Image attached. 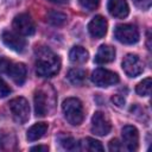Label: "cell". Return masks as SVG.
<instances>
[{"label":"cell","instance_id":"ba28073f","mask_svg":"<svg viewBox=\"0 0 152 152\" xmlns=\"http://www.w3.org/2000/svg\"><path fill=\"white\" fill-rule=\"evenodd\" d=\"M112 129V124L103 112H95L91 118V133L99 137L107 135Z\"/></svg>","mask_w":152,"mask_h":152},{"label":"cell","instance_id":"277c9868","mask_svg":"<svg viewBox=\"0 0 152 152\" xmlns=\"http://www.w3.org/2000/svg\"><path fill=\"white\" fill-rule=\"evenodd\" d=\"M13 119L18 124H25L30 119V104L25 97H14L8 102Z\"/></svg>","mask_w":152,"mask_h":152},{"label":"cell","instance_id":"f546056e","mask_svg":"<svg viewBox=\"0 0 152 152\" xmlns=\"http://www.w3.org/2000/svg\"><path fill=\"white\" fill-rule=\"evenodd\" d=\"M50 2H53V4H66L69 0H48Z\"/></svg>","mask_w":152,"mask_h":152},{"label":"cell","instance_id":"603a6c76","mask_svg":"<svg viewBox=\"0 0 152 152\" xmlns=\"http://www.w3.org/2000/svg\"><path fill=\"white\" fill-rule=\"evenodd\" d=\"M80 5L82 8L91 12V11H95L99 5H100V0H78Z\"/></svg>","mask_w":152,"mask_h":152},{"label":"cell","instance_id":"3957f363","mask_svg":"<svg viewBox=\"0 0 152 152\" xmlns=\"http://www.w3.org/2000/svg\"><path fill=\"white\" fill-rule=\"evenodd\" d=\"M114 37L118 42L132 45L139 40V31L133 24H120L114 28Z\"/></svg>","mask_w":152,"mask_h":152},{"label":"cell","instance_id":"ac0fdd59","mask_svg":"<svg viewBox=\"0 0 152 152\" xmlns=\"http://www.w3.org/2000/svg\"><path fill=\"white\" fill-rule=\"evenodd\" d=\"M78 144H80V150H86V151H89V152H101V151H103L102 144L99 140L89 138V137L83 139Z\"/></svg>","mask_w":152,"mask_h":152},{"label":"cell","instance_id":"30bf717a","mask_svg":"<svg viewBox=\"0 0 152 152\" xmlns=\"http://www.w3.org/2000/svg\"><path fill=\"white\" fill-rule=\"evenodd\" d=\"M2 43L11 50L15 52H23L26 48V40L21 34L13 31H4L1 34Z\"/></svg>","mask_w":152,"mask_h":152},{"label":"cell","instance_id":"d4e9b609","mask_svg":"<svg viewBox=\"0 0 152 152\" xmlns=\"http://www.w3.org/2000/svg\"><path fill=\"white\" fill-rule=\"evenodd\" d=\"M112 102H113L116 107L122 108V107L126 104V99H125L122 95H120V94H115V95L112 96Z\"/></svg>","mask_w":152,"mask_h":152},{"label":"cell","instance_id":"ffe728a7","mask_svg":"<svg viewBox=\"0 0 152 152\" xmlns=\"http://www.w3.org/2000/svg\"><path fill=\"white\" fill-rule=\"evenodd\" d=\"M58 142L61 144V146L66 150V151H75V150H80V144L71 137L68 134H61L58 137Z\"/></svg>","mask_w":152,"mask_h":152},{"label":"cell","instance_id":"8992f818","mask_svg":"<svg viewBox=\"0 0 152 152\" xmlns=\"http://www.w3.org/2000/svg\"><path fill=\"white\" fill-rule=\"evenodd\" d=\"M34 103V113L37 116H45L50 113L53 102L51 101V96L44 89H37L33 96Z\"/></svg>","mask_w":152,"mask_h":152},{"label":"cell","instance_id":"4fadbf2b","mask_svg":"<svg viewBox=\"0 0 152 152\" xmlns=\"http://www.w3.org/2000/svg\"><path fill=\"white\" fill-rule=\"evenodd\" d=\"M108 12L118 19H124L129 13V6L126 0H108Z\"/></svg>","mask_w":152,"mask_h":152},{"label":"cell","instance_id":"484cf974","mask_svg":"<svg viewBox=\"0 0 152 152\" xmlns=\"http://www.w3.org/2000/svg\"><path fill=\"white\" fill-rule=\"evenodd\" d=\"M108 148L112 152H118V151L122 150V145H121V142L118 139H112L109 141V144H108Z\"/></svg>","mask_w":152,"mask_h":152},{"label":"cell","instance_id":"7a4b0ae2","mask_svg":"<svg viewBox=\"0 0 152 152\" xmlns=\"http://www.w3.org/2000/svg\"><path fill=\"white\" fill-rule=\"evenodd\" d=\"M62 110L64 114L65 120L72 125L78 126L82 124L84 119V110L83 104L77 97H68L62 103Z\"/></svg>","mask_w":152,"mask_h":152},{"label":"cell","instance_id":"44dd1931","mask_svg":"<svg viewBox=\"0 0 152 152\" xmlns=\"http://www.w3.org/2000/svg\"><path fill=\"white\" fill-rule=\"evenodd\" d=\"M66 14L59 12V11H50L46 15V20L49 24L53 26H62L66 23Z\"/></svg>","mask_w":152,"mask_h":152},{"label":"cell","instance_id":"8fae6325","mask_svg":"<svg viewBox=\"0 0 152 152\" xmlns=\"http://www.w3.org/2000/svg\"><path fill=\"white\" fill-rule=\"evenodd\" d=\"M121 135H122V142L125 144V147L133 152L138 150L139 146V132L138 129L132 126V125H126L122 127L121 131Z\"/></svg>","mask_w":152,"mask_h":152},{"label":"cell","instance_id":"9c48e42d","mask_svg":"<svg viewBox=\"0 0 152 152\" xmlns=\"http://www.w3.org/2000/svg\"><path fill=\"white\" fill-rule=\"evenodd\" d=\"M13 28L21 36H32L36 32V25L32 18L26 13H20L13 19Z\"/></svg>","mask_w":152,"mask_h":152},{"label":"cell","instance_id":"4316f807","mask_svg":"<svg viewBox=\"0 0 152 152\" xmlns=\"http://www.w3.org/2000/svg\"><path fill=\"white\" fill-rule=\"evenodd\" d=\"M11 64H12V62H11L10 59H7V58H5V57H0V72L7 74V71H8L10 66H11Z\"/></svg>","mask_w":152,"mask_h":152},{"label":"cell","instance_id":"2e32d148","mask_svg":"<svg viewBox=\"0 0 152 152\" xmlns=\"http://www.w3.org/2000/svg\"><path fill=\"white\" fill-rule=\"evenodd\" d=\"M48 124L46 122H37L33 126H31L27 129V134L26 138L28 141H36L39 140L40 138H43L48 131Z\"/></svg>","mask_w":152,"mask_h":152},{"label":"cell","instance_id":"5b68a950","mask_svg":"<svg viewBox=\"0 0 152 152\" xmlns=\"http://www.w3.org/2000/svg\"><path fill=\"white\" fill-rule=\"evenodd\" d=\"M90 80L97 87H110L119 82V76L116 72L108 69L97 68L91 72Z\"/></svg>","mask_w":152,"mask_h":152},{"label":"cell","instance_id":"6da1fadb","mask_svg":"<svg viewBox=\"0 0 152 152\" xmlns=\"http://www.w3.org/2000/svg\"><path fill=\"white\" fill-rule=\"evenodd\" d=\"M61 69L59 57L46 46L36 50V74L40 77H52Z\"/></svg>","mask_w":152,"mask_h":152},{"label":"cell","instance_id":"cb8c5ba5","mask_svg":"<svg viewBox=\"0 0 152 152\" xmlns=\"http://www.w3.org/2000/svg\"><path fill=\"white\" fill-rule=\"evenodd\" d=\"M11 94V88H10V86L2 80V78H0V99H4V97H6L7 95H10Z\"/></svg>","mask_w":152,"mask_h":152},{"label":"cell","instance_id":"83f0119b","mask_svg":"<svg viewBox=\"0 0 152 152\" xmlns=\"http://www.w3.org/2000/svg\"><path fill=\"white\" fill-rule=\"evenodd\" d=\"M133 2H134V5H135L137 7H139L140 10L146 11V10H148V8L151 7L152 0H133Z\"/></svg>","mask_w":152,"mask_h":152},{"label":"cell","instance_id":"e0dca14e","mask_svg":"<svg viewBox=\"0 0 152 152\" xmlns=\"http://www.w3.org/2000/svg\"><path fill=\"white\" fill-rule=\"evenodd\" d=\"M89 58V52L82 48V46H74L70 52H69V59L72 62V63H76V64H82V63H86Z\"/></svg>","mask_w":152,"mask_h":152},{"label":"cell","instance_id":"f1b7e54d","mask_svg":"<svg viewBox=\"0 0 152 152\" xmlns=\"http://www.w3.org/2000/svg\"><path fill=\"white\" fill-rule=\"evenodd\" d=\"M31 151H39V152H48L49 147L44 146V145H38V146H33L31 147Z\"/></svg>","mask_w":152,"mask_h":152},{"label":"cell","instance_id":"7c38bea8","mask_svg":"<svg viewBox=\"0 0 152 152\" xmlns=\"http://www.w3.org/2000/svg\"><path fill=\"white\" fill-rule=\"evenodd\" d=\"M108 23L102 15H95L88 24V31L94 38H102L107 33Z\"/></svg>","mask_w":152,"mask_h":152},{"label":"cell","instance_id":"52a82bcc","mask_svg":"<svg viewBox=\"0 0 152 152\" xmlns=\"http://www.w3.org/2000/svg\"><path fill=\"white\" fill-rule=\"evenodd\" d=\"M122 70L128 77H137L144 71V63L138 55L128 53L124 57Z\"/></svg>","mask_w":152,"mask_h":152},{"label":"cell","instance_id":"d6986e66","mask_svg":"<svg viewBox=\"0 0 152 152\" xmlns=\"http://www.w3.org/2000/svg\"><path fill=\"white\" fill-rule=\"evenodd\" d=\"M86 70L83 69H80V68H74V69H70L69 72H68V80L70 83L75 84V86H81L83 84L84 80H86Z\"/></svg>","mask_w":152,"mask_h":152},{"label":"cell","instance_id":"5bb4252c","mask_svg":"<svg viewBox=\"0 0 152 152\" xmlns=\"http://www.w3.org/2000/svg\"><path fill=\"white\" fill-rule=\"evenodd\" d=\"M7 75L12 78V81L15 84L21 86V84H24V82L26 80L27 69L24 63H12L7 71Z\"/></svg>","mask_w":152,"mask_h":152},{"label":"cell","instance_id":"7402d4cb","mask_svg":"<svg viewBox=\"0 0 152 152\" xmlns=\"http://www.w3.org/2000/svg\"><path fill=\"white\" fill-rule=\"evenodd\" d=\"M151 86H152V80L151 77H147L138 83V86L135 87V91L140 96H148L151 94Z\"/></svg>","mask_w":152,"mask_h":152},{"label":"cell","instance_id":"9a60e30c","mask_svg":"<svg viewBox=\"0 0 152 152\" xmlns=\"http://www.w3.org/2000/svg\"><path fill=\"white\" fill-rule=\"evenodd\" d=\"M115 59V49L110 45H101L95 55L94 62L97 64H107Z\"/></svg>","mask_w":152,"mask_h":152}]
</instances>
